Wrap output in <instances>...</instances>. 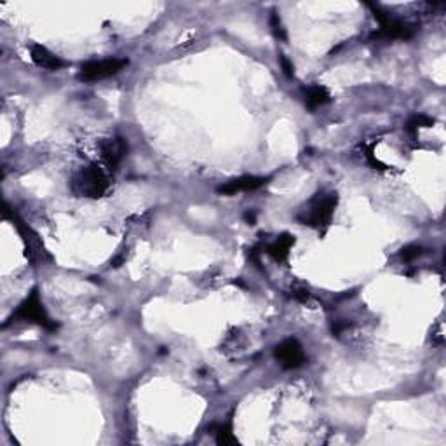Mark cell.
Returning a JSON list of instances; mask_svg holds the SVG:
<instances>
[{"instance_id": "cell-1", "label": "cell", "mask_w": 446, "mask_h": 446, "mask_svg": "<svg viewBox=\"0 0 446 446\" xmlns=\"http://www.w3.org/2000/svg\"><path fill=\"white\" fill-rule=\"evenodd\" d=\"M108 178L105 171L96 164L82 167L72 180V190L80 197L98 199L108 190Z\"/></svg>"}, {"instance_id": "cell-2", "label": "cell", "mask_w": 446, "mask_h": 446, "mask_svg": "<svg viewBox=\"0 0 446 446\" xmlns=\"http://www.w3.org/2000/svg\"><path fill=\"white\" fill-rule=\"evenodd\" d=\"M337 194H317L312 201L309 202L305 209L298 215V220L303 225L314 226V229H323V226L330 225L331 218H333L334 208H337Z\"/></svg>"}, {"instance_id": "cell-3", "label": "cell", "mask_w": 446, "mask_h": 446, "mask_svg": "<svg viewBox=\"0 0 446 446\" xmlns=\"http://www.w3.org/2000/svg\"><path fill=\"white\" fill-rule=\"evenodd\" d=\"M3 216H6V218H10V222L14 223V226H16L17 232H20L21 240H23L24 244V254H26V258L31 261V263L38 265L51 260V254L47 253V249H45L44 243L40 240L38 233L35 232L28 223H24L16 213H14V215H9L7 211H3Z\"/></svg>"}, {"instance_id": "cell-4", "label": "cell", "mask_w": 446, "mask_h": 446, "mask_svg": "<svg viewBox=\"0 0 446 446\" xmlns=\"http://www.w3.org/2000/svg\"><path fill=\"white\" fill-rule=\"evenodd\" d=\"M13 319L24 321V323H35L38 326L45 328V330H56V324L49 319L47 312L44 309V303L40 302V296H38L37 289L30 293L23 302L20 303V307L16 309V312L13 314Z\"/></svg>"}, {"instance_id": "cell-5", "label": "cell", "mask_w": 446, "mask_h": 446, "mask_svg": "<svg viewBox=\"0 0 446 446\" xmlns=\"http://www.w3.org/2000/svg\"><path fill=\"white\" fill-rule=\"evenodd\" d=\"M368 7L371 9L373 17L380 23V37L385 38H410L413 37L415 28L411 24L404 23V21L394 17L389 10H385L383 7L376 6V3H368Z\"/></svg>"}, {"instance_id": "cell-6", "label": "cell", "mask_w": 446, "mask_h": 446, "mask_svg": "<svg viewBox=\"0 0 446 446\" xmlns=\"http://www.w3.org/2000/svg\"><path fill=\"white\" fill-rule=\"evenodd\" d=\"M128 65V59L121 58H108L100 59V61H89L82 65L79 72V79L84 82H96V80L108 79V77L115 75L121 72L124 66Z\"/></svg>"}, {"instance_id": "cell-7", "label": "cell", "mask_w": 446, "mask_h": 446, "mask_svg": "<svg viewBox=\"0 0 446 446\" xmlns=\"http://www.w3.org/2000/svg\"><path fill=\"white\" fill-rule=\"evenodd\" d=\"M274 355L284 369H296L305 362V352L296 338H286L274 348Z\"/></svg>"}, {"instance_id": "cell-8", "label": "cell", "mask_w": 446, "mask_h": 446, "mask_svg": "<svg viewBox=\"0 0 446 446\" xmlns=\"http://www.w3.org/2000/svg\"><path fill=\"white\" fill-rule=\"evenodd\" d=\"M101 159L107 164L110 169H117L121 166L122 159L128 153V143L121 136H114V138H107L100 143Z\"/></svg>"}, {"instance_id": "cell-9", "label": "cell", "mask_w": 446, "mask_h": 446, "mask_svg": "<svg viewBox=\"0 0 446 446\" xmlns=\"http://www.w3.org/2000/svg\"><path fill=\"white\" fill-rule=\"evenodd\" d=\"M267 183V180L261 176H240L236 180H230L226 183L220 185L218 194L222 195H236L239 192H251L256 190V188L263 187Z\"/></svg>"}, {"instance_id": "cell-10", "label": "cell", "mask_w": 446, "mask_h": 446, "mask_svg": "<svg viewBox=\"0 0 446 446\" xmlns=\"http://www.w3.org/2000/svg\"><path fill=\"white\" fill-rule=\"evenodd\" d=\"M31 59H33L35 65L49 70V72H58V70H61L66 65L59 56H56L54 52H51L47 47H44L40 44H35L31 47Z\"/></svg>"}, {"instance_id": "cell-11", "label": "cell", "mask_w": 446, "mask_h": 446, "mask_svg": "<svg viewBox=\"0 0 446 446\" xmlns=\"http://www.w3.org/2000/svg\"><path fill=\"white\" fill-rule=\"evenodd\" d=\"M293 246H295V237L289 236V233H282L268 246V254L275 261H284L289 256V251Z\"/></svg>"}, {"instance_id": "cell-12", "label": "cell", "mask_w": 446, "mask_h": 446, "mask_svg": "<svg viewBox=\"0 0 446 446\" xmlns=\"http://www.w3.org/2000/svg\"><path fill=\"white\" fill-rule=\"evenodd\" d=\"M328 101H330V93H328L326 87L312 86L305 91V105L310 110H316V108L323 107Z\"/></svg>"}, {"instance_id": "cell-13", "label": "cell", "mask_w": 446, "mask_h": 446, "mask_svg": "<svg viewBox=\"0 0 446 446\" xmlns=\"http://www.w3.org/2000/svg\"><path fill=\"white\" fill-rule=\"evenodd\" d=\"M216 443L222 446L237 445V438L233 436L232 427H230V425H222V427L216 429Z\"/></svg>"}, {"instance_id": "cell-14", "label": "cell", "mask_w": 446, "mask_h": 446, "mask_svg": "<svg viewBox=\"0 0 446 446\" xmlns=\"http://www.w3.org/2000/svg\"><path fill=\"white\" fill-rule=\"evenodd\" d=\"M434 124V121H432L431 117H427V115H415V117H411L410 121H408V131L415 132L418 131L420 128H431V125Z\"/></svg>"}, {"instance_id": "cell-15", "label": "cell", "mask_w": 446, "mask_h": 446, "mask_svg": "<svg viewBox=\"0 0 446 446\" xmlns=\"http://www.w3.org/2000/svg\"><path fill=\"white\" fill-rule=\"evenodd\" d=\"M270 26H272V31H274L275 38H279V40H288V35H286V30L284 26H282V21L277 13H272Z\"/></svg>"}, {"instance_id": "cell-16", "label": "cell", "mask_w": 446, "mask_h": 446, "mask_svg": "<svg viewBox=\"0 0 446 446\" xmlns=\"http://www.w3.org/2000/svg\"><path fill=\"white\" fill-rule=\"evenodd\" d=\"M422 254H424V247L420 246H406L401 251V258H403L404 261H411L415 260V258L422 256Z\"/></svg>"}, {"instance_id": "cell-17", "label": "cell", "mask_w": 446, "mask_h": 446, "mask_svg": "<svg viewBox=\"0 0 446 446\" xmlns=\"http://www.w3.org/2000/svg\"><path fill=\"white\" fill-rule=\"evenodd\" d=\"M281 66H282V70H284L286 75L293 77V65H291V61L286 58V56H281Z\"/></svg>"}, {"instance_id": "cell-18", "label": "cell", "mask_w": 446, "mask_h": 446, "mask_svg": "<svg viewBox=\"0 0 446 446\" xmlns=\"http://www.w3.org/2000/svg\"><path fill=\"white\" fill-rule=\"evenodd\" d=\"M246 220L251 223V225H253V223H254V215H251V213H246Z\"/></svg>"}]
</instances>
